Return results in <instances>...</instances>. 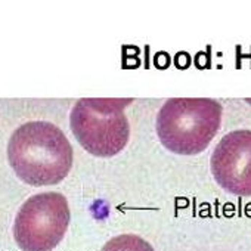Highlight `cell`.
<instances>
[{
    "label": "cell",
    "mask_w": 251,
    "mask_h": 251,
    "mask_svg": "<svg viewBox=\"0 0 251 251\" xmlns=\"http://www.w3.org/2000/svg\"><path fill=\"white\" fill-rule=\"evenodd\" d=\"M8 160L15 175L31 186L62 182L73 166V148L64 132L48 121H30L14 132Z\"/></svg>",
    "instance_id": "1"
},
{
    "label": "cell",
    "mask_w": 251,
    "mask_h": 251,
    "mask_svg": "<svg viewBox=\"0 0 251 251\" xmlns=\"http://www.w3.org/2000/svg\"><path fill=\"white\" fill-rule=\"evenodd\" d=\"M222 124V105L210 98H172L160 109L157 133L161 144L179 155L202 152Z\"/></svg>",
    "instance_id": "2"
},
{
    "label": "cell",
    "mask_w": 251,
    "mask_h": 251,
    "mask_svg": "<svg viewBox=\"0 0 251 251\" xmlns=\"http://www.w3.org/2000/svg\"><path fill=\"white\" fill-rule=\"evenodd\" d=\"M133 99L83 98L71 111L70 126L77 142L95 157H114L130 138V126L124 109Z\"/></svg>",
    "instance_id": "3"
},
{
    "label": "cell",
    "mask_w": 251,
    "mask_h": 251,
    "mask_svg": "<svg viewBox=\"0 0 251 251\" xmlns=\"http://www.w3.org/2000/svg\"><path fill=\"white\" fill-rule=\"evenodd\" d=\"M70 219V205L62 194L33 195L15 217V242L23 251H52L65 236Z\"/></svg>",
    "instance_id": "4"
},
{
    "label": "cell",
    "mask_w": 251,
    "mask_h": 251,
    "mask_svg": "<svg viewBox=\"0 0 251 251\" xmlns=\"http://www.w3.org/2000/svg\"><path fill=\"white\" fill-rule=\"evenodd\" d=\"M210 166L216 182L226 192L251 197V130H235L223 136Z\"/></svg>",
    "instance_id": "5"
},
{
    "label": "cell",
    "mask_w": 251,
    "mask_h": 251,
    "mask_svg": "<svg viewBox=\"0 0 251 251\" xmlns=\"http://www.w3.org/2000/svg\"><path fill=\"white\" fill-rule=\"evenodd\" d=\"M100 251H155L152 245L133 233H123L109 239Z\"/></svg>",
    "instance_id": "6"
}]
</instances>
